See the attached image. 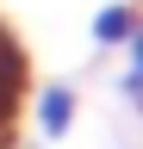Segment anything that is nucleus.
Returning <instances> with one entry per match:
<instances>
[{
    "mask_svg": "<svg viewBox=\"0 0 143 149\" xmlns=\"http://www.w3.org/2000/svg\"><path fill=\"white\" fill-rule=\"evenodd\" d=\"M137 25H143V13L131 6V0H106V6L87 19V37H93V50H124Z\"/></svg>",
    "mask_w": 143,
    "mask_h": 149,
    "instance_id": "7ed1b4c3",
    "label": "nucleus"
},
{
    "mask_svg": "<svg viewBox=\"0 0 143 149\" xmlns=\"http://www.w3.org/2000/svg\"><path fill=\"white\" fill-rule=\"evenodd\" d=\"M131 112H137V118H143V93H137V100H131Z\"/></svg>",
    "mask_w": 143,
    "mask_h": 149,
    "instance_id": "39448f33",
    "label": "nucleus"
},
{
    "mask_svg": "<svg viewBox=\"0 0 143 149\" xmlns=\"http://www.w3.org/2000/svg\"><path fill=\"white\" fill-rule=\"evenodd\" d=\"M31 93V62H25V44L6 31V19H0V149H13L19 137V106Z\"/></svg>",
    "mask_w": 143,
    "mask_h": 149,
    "instance_id": "f257e3e1",
    "label": "nucleus"
},
{
    "mask_svg": "<svg viewBox=\"0 0 143 149\" xmlns=\"http://www.w3.org/2000/svg\"><path fill=\"white\" fill-rule=\"evenodd\" d=\"M112 149H124V143H112Z\"/></svg>",
    "mask_w": 143,
    "mask_h": 149,
    "instance_id": "423d86ee",
    "label": "nucleus"
},
{
    "mask_svg": "<svg viewBox=\"0 0 143 149\" xmlns=\"http://www.w3.org/2000/svg\"><path fill=\"white\" fill-rule=\"evenodd\" d=\"M118 93H124V100H137V93H143V25L131 31V44H124V74H118Z\"/></svg>",
    "mask_w": 143,
    "mask_h": 149,
    "instance_id": "20e7f679",
    "label": "nucleus"
},
{
    "mask_svg": "<svg viewBox=\"0 0 143 149\" xmlns=\"http://www.w3.org/2000/svg\"><path fill=\"white\" fill-rule=\"evenodd\" d=\"M75 118H81V93L68 81H50V87L31 93V130H38V143H62L75 130Z\"/></svg>",
    "mask_w": 143,
    "mask_h": 149,
    "instance_id": "f03ea898",
    "label": "nucleus"
}]
</instances>
